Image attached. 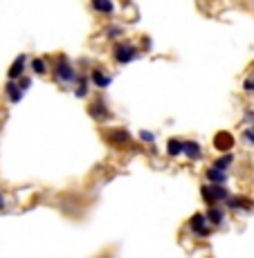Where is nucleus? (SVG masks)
<instances>
[{
  "label": "nucleus",
  "instance_id": "25",
  "mask_svg": "<svg viewBox=\"0 0 254 258\" xmlns=\"http://www.w3.org/2000/svg\"><path fill=\"white\" fill-rule=\"evenodd\" d=\"M243 121H245V123H254V110H250V108H247L245 115H243Z\"/></svg>",
  "mask_w": 254,
  "mask_h": 258
},
{
  "label": "nucleus",
  "instance_id": "11",
  "mask_svg": "<svg viewBox=\"0 0 254 258\" xmlns=\"http://www.w3.org/2000/svg\"><path fill=\"white\" fill-rule=\"evenodd\" d=\"M205 177L207 182H214V184H227V180H230L227 171H221V168H214V166H209L205 171Z\"/></svg>",
  "mask_w": 254,
  "mask_h": 258
},
{
  "label": "nucleus",
  "instance_id": "3",
  "mask_svg": "<svg viewBox=\"0 0 254 258\" xmlns=\"http://www.w3.org/2000/svg\"><path fill=\"white\" fill-rule=\"evenodd\" d=\"M137 54H139V49L131 41H119L113 45V58H115V63H119V66H126V63L135 61Z\"/></svg>",
  "mask_w": 254,
  "mask_h": 258
},
{
  "label": "nucleus",
  "instance_id": "14",
  "mask_svg": "<svg viewBox=\"0 0 254 258\" xmlns=\"http://www.w3.org/2000/svg\"><path fill=\"white\" fill-rule=\"evenodd\" d=\"M182 155H187V160L196 162L202 157V146L198 142H185V153Z\"/></svg>",
  "mask_w": 254,
  "mask_h": 258
},
{
  "label": "nucleus",
  "instance_id": "26",
  "mask_svg": "<svg viewBox=\"0 0 254 258\" xmlns=\"http://www.w3.org/2000/svg\"><path fill=\"white\" fill-rule=\"evenodd\" d=\"M5 207H7V200H5V196L0 193V209H5Z\"/></svg>",
  "mask_w": 254,
  "mask_h": 258
},
{
  "label": "nucleus",
  "instance_id": "7",
  "mask_svg": "<svg viewBox=\"0 0 254 258\" xmlns=\"http://www.w3.org/2000/svg\"><path fill=\"white\" fill-rule=\"evenodd\" d=\"M90 83L92 86H97L99 90H106V88L113 83V77L111 74H106L104 70H99V68H92L90 70Z\"/></svg>",
  "mask_w": 254,
  "mask_h": 258
},
{
  "label": "nucleus",
  "instance_id": "21",
  "mask_svg": "<svg viewBox=\"0 0 254 258\" xmlns=\"http://www.w3.org/2000/svg\"><path fill=\"white\" fill-rule=\"evenodd\" d=\"M139 140H142L144 144H153V142H156V133H151V131H139Z\"/></svg>",
  "mask_w": 254,
  "mask_h": 258
},
{
  "label": "nucleus",
  "instance_id": "16",
  "mask_svg": "<svg viewBox=\"0 0 254 258\" xmlns=\"http://www.w3.org/2000/svg\"><path fill=\"white\" fill-rule=\"evenodd\" d=\"M214 146H216V151H230L234 146V140L230 133H218L216 140H214Z\"/></svg>",
  "mask_w": 254,
  "mask_h": 258
},
{
  "label": "nucleus",
  "instance_id": "5",
  "mask_svg": "<svg viewBox=\"0 0 254 258\" xmlns=\"http://www.w3.org/2000/svg\"><path fill=\"white\" fill-rule=\"evenodd\" d=\"M187 227H189V231H191L193 236H198V238L209 236V220H207V213H193V216L189 218Z\"/></svg>",
  "mask_w": 254,
  "mask_h": 258
},
{
  "label": "nucleus",
  "instance_id": "9",
  "mask_svg": "<svg viewBox=\"0 0 254 258\" xmlns=\"http://www.w3.org/2000/svg\"><path fill=\"white\" fill-rule=\"evenodd\" d=\"M90 7L97 14H104V16H113L115 14V0H90Z\"/></svg>",
  "mask_w": 254,
  "mask_h": 258
},
{
  "label": "nucleus",
  "instance_id": "18",
  "mask_svg": "<svg viewBox=\"0 0 254 258\" xmlns=\"http://www.w3.org/2000/svg\"><path fill=\"white\" fill-rule=\"evenodd\" d=\"M234 164V153H225V155H221V157H216L214 160V168H221V171H227Z\"/></svg>",
  "mask_w": 254,
  "mask_h": 258
},
{
  "label": "nucleus",
  "instance_id": "8",
  "mask_svg": "<svg viewBox=\"0 0 254 258\" xmlns=\"http://www.w3.org/2000/svg\"><path fill=\"white\" fill-rule=\"evenodd\" d=\"M5 92H7V97H9V101H12V103H18L23 99V94H25V90L18 86L16 79H9L7 86H5Z\"/></svg>",
  "mask_w": 254,
  "mask_h": 258
},
{
  "label": "nucleus",
  "instance_id": "24",
  "mask_svg": "<svg viewBox=\"0 0 254 258\" xmlns=\"http://www.w3.org/2000/svg\"><path fill=\"white\" fill-rule=\"evenodd\" d=\"M243 140H245V142H250L252 146H254V128H247V131L243 133Z\"/></svg>",
  "mask_w": 254,
  "mask_h": 258
},
{
  "label": "nucleus",
  "instance_id": "20",
  "mask_svg": "<svg viewBox=\"0 0 254 258\" xmlns=\"http://www.w3.org/2000/svg\"><path fill=\"white\" fill-rule=\"evenodd\" d=\"M124 34V27L122 25H111V27H106V36L108 38H119Z\"/></svg>",
  "mask_w": 254,
  "mask_h": 258
},
{
  "label": "nucleus",
  "instance_id": "27",
  "mask_svg": "<svg viewBox=\"0 0 254 258\" xmlns=\"http://www.w3.org/2000/svg\"><path fill=\"white\" fill-rule=\"evenodd\" d=\"M252 128H254V126H252Z\"/></svg>",
  "mask_w": 254,
  "mask_h": 258
},
{
  "label": "nucleus",
  "instance_id": "2",
  "mask_svg": "<svg viewBox=\"0 0 254 258\" xmlns=\"http://www.w3.org/2000/svg\"><path fill=\"white\" fill-rule=\"evenodd\" d=\"M200 196H202V200L212 207V205L227 202V198H230L232 193H230V188H227L225 184H214V182H207V184L200 186Z\"/></svg>",
  "mask_w": 254,
  "mask_h": 258
},
{
  "label": "nucleus",
  "instance_id": "19",
  "mask_svg": "<svg viewBox=\"0 0 254 258\" xmlns=\"http://www.w3.org/2000/svg\"><path fill=\"white\" fill-rule=\"evenodd\" d=\"M29 68H32L36 74H45L47 72V63H45V58H43V56L32 58V61H29Z\"/></svg>",
  "mask_w": 254,
  "mask_h": 258
},
{
  "label": "nucleus",
  "instance_id": "1",
  "mask_svg": "<svg viewBox=\"0 0 254 258\" xmlns=\"http://www.w3.org/2000/svg\"><path fill=\"white\" fill-rule=\"evenodd\" d=\"M77 70H74V66L70 63L68 56H59L57 66H54V81L61 83V86H74L77 83Z\"/></svg>",
  "mask_w": 254,
  "mask_h": 258
},
{
  "label": "nucleus",
  "instance_id": "15",
  "mask_svg": "<svg viewBox=\"0 0 254 258\" xmlns=\"http://www.w3.org/2000/svg\"><path fill=\"white\" fill-rule=\"evenodd\" d=\"M185 153V142H180L178 137H171V140L167 142V155L169 157H178Z\"/></svg>",
  "mask_w": 254,
  "mask_h": 258
},
{
  "label": "nucleus",
  "instance_id": "22",
  "mask_svg": "<svg viewBox=\"0 0 254 258\" xmlns=\"http://www.w3.org/2000/svg\"><path fill=\"white\" fill-rule=\"evenodd\" d=\"M243 90H245V92H254V77H247L245 81H243Z\"/></svg>",
  "mask_w": 254,
  "mask_h": 258
},
{
  "label": "nucleus",
  "instance_id": "17",
  "mask_svg": "<svg viewBox=\"0 0 254 258\" xmlns=\"http://www.w3.org/2000/svg\"><path fill=\"white\" fill-rule=\"evenodd\" d=\"M88 83H90V77H86V74H79L77 77V90H74V97H79V99H83V97H88Z\"/></svg>",
  "mask_w": 254,
  "mask_h": 258
},
{
  "label": "nucleus",
  "instance_id": "6",
  "mask_svg": "<svg viewBox=\"0 0 254 258\" xmlns=\"http://www.w3.org/2000/svg\"><path fill=\"white\" fill-rule=\"evenodd\" d=\"M225 205H227V209H230V211H245V213H250L254 209V200H252V198H245V196H230Z\"/></svg>",
  "mask_w": 254,
  "mask_h": 258
},
{
  "label": "nucleus",
  "instance_id": "23",
  "mask_svg": "<svg viewBox=\"0 0 254 258\" xmlns=\"http://www.w3.org/2000/svg\"><path fill=\"white\" fill-rule=\"evenodd\" d=\"M18 86H21L23 90H29V86H32V79H29V77H25V74H23V77L18 79Z\"/></svg>",
  "mask_w": 254,
  "mask_h": 258
},
{
  "label": "nucleus",
  "instance_id": "12",
  "mask_svg": "<svg viewBox=\"0 0 254 258\" xmlns=\"http://www.w3.org/2000/svg\"><path fill=\"white\" fill-rule=\"evenodd\" d=\"M106 140L111 142V144H126V142H131V133L126 131V128H115V131H108L106 133Z\"/></svg>",
  "mask_w": 254,
  "mask_h": 258
},
{
  "label": "nucleus",
  "instance_id": "4",
  "mask_svg": "<svg viewBox=\"0 0 254 258\" xmlns=\"http://www.w3.org/2000/svg\"><path fill=\"white\" fill-rule=\"evenodd\" d=\"M88 115H90L94 121H108V119L113 117V112H111V108L106 106L101 94H97V97L88 103Z\"/></svg>",
  "mask_w": 254,
  "mask_h": 258
},
{
  "label": "nucleus",
  "instance_id": "10",
  "mask_svg": "<svg viewBox=\"0 0 254 258\" xmlns=\"http://www.w3.org/2000/svg\"><path fill=\"white\" fill-rule=\"evenodd\" d=\"M25 66H27V54H21V56H16V61L12 63L7 77L9 79H16V81H18V79L23 77V72H25Z\"/></svg>",
  "mask_w": 254,
  "mask_h": 258
},
{
  "label": "nucleus",
  "instance_id": "13",
  "mask_svg": "<svg viewBox=\"0 0 254 258\" xmlns=\"http://www.w3.org/2000/svg\"><path fill=\"white\" fill-rule=\"evenodd\" d=\"M207 220H209V225L221 227L223 222H225V211H223L218 205H212V207L207 209Z\"/></svg>",
  "mask_w": 254,
  "mask_h": 258
}]
</instances>
